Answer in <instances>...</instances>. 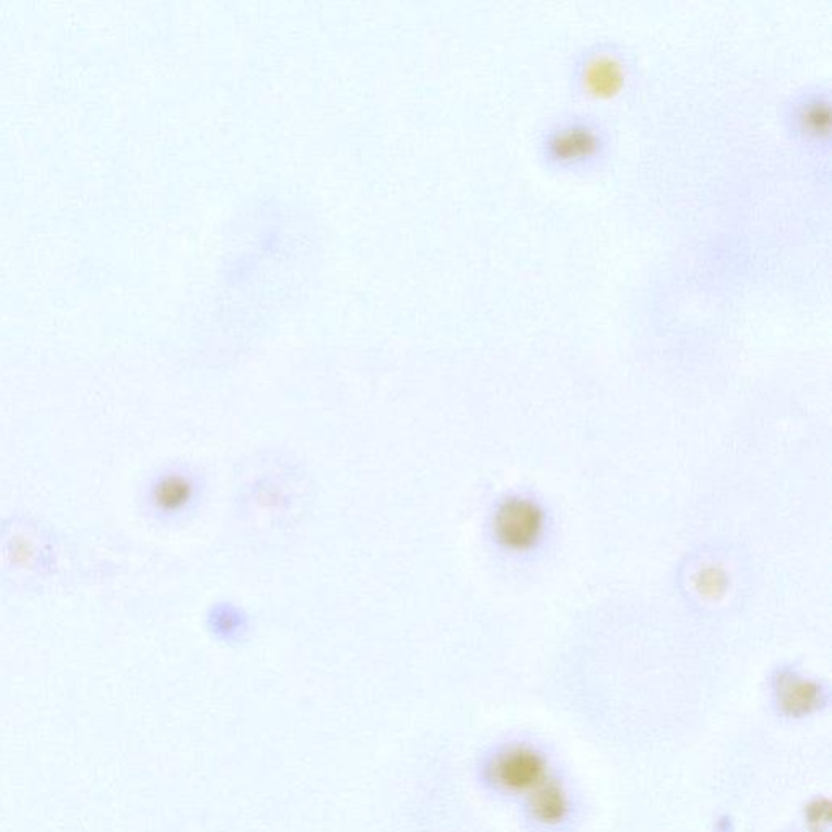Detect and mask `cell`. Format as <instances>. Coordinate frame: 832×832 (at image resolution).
<instances>
[{
  "label": "cell",
  "instance_id": "6da1fadb",
  "mask_svg": "<svg viewBox=\"0 0 832 832\" xmlns=\"http://www.w3.org/2000/svg\"><path fill=\"white\" fill-rule=\"evenodd\" d=\"M543 516L539 507L526 499L504 503L496 516V530L504 543L514 548L530 547L539 539Z\"/></svg>",
  "mask_w": 832,
  "mask_h": 832
},
{
  "label": "cell",
  "instance_id": "7a4b0ae2",
  "mask_svg": "<svg viewBox=\"0 0 832 832\" xmlns=\"http://www.w3.org/2000/svg\"><path fill=\"white\" fill-rule=\"evenodd\" d=\"M540 763L533 754L516 753L501 764V779L507 786L524 787L537 779Z\"/></svg>",
  "mask_w": 832,
  "mask_h": 832
},
{
  "label": "cell",
  "instance_id": "3957f363",
  "mask_svg": "<svg viewBox=\"0 0 832 832\" xmlns=\"http://www.w3.org/2000/svg\"><path fill=\"white\" fill-rule=\"evenodd\" d=\"M592 145H594V138L587 132H570L556 142V150L560 157L573 158L587 154Z\"/></svg>",
  "mask_w": 832,
  "mask_h": 832
},
{
  "label": "cell",
  "instance_id": "277c9868",
  "mask_svg": "<svg viewBox=\"0 0 832 832\" xmlns=\"http://www.w3.org/2000/svg\"><path fill=\"white\" fill-rule=\"evenodd\" d=\"M539 811L541 814V818H544V820H553V818L561 817V813H563V800H561L560 795L554 794V791H548V794H544L543 797L539 800Z\"/></svg>",
  "mask_w": 832,
  "mask_h": 832
},
{
  "label": "cell",
  "instance_id": "5b68a950",
  "mask_svg": "<svg viewBox=\"0 0 832 832\" xmlns=\"http://www.w3.org/2000/svg\"><path fill=\"white\" fill-rule=\"evenodd\" d=\"M185 495H188V490H185L184 485H181V483L178 482H171L169 485L165 486L164 492H161V499L167 504H171V506H176V504L182 503Z\"/></svg>",
  "mask_w": 832,
  "mask_h": 832
}]
</instances>
